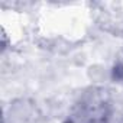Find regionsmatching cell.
I'll use <instances>...</instances> for the list:
<instances>
[{
  "label": "cell",
  "instance_id": "3957f363",
  "mask_svg": "<svg viewBox=\"0 0 123 123\" xmlns=\"http://www.w3.org/2000/svg\"><path fill=\"white\" fill-rule=\"evenodd\" d=\"M119 123H123V120H122V122H119Z\"/></svg>",
  "mask_w": 123,
  "mask_h": 123
},
{
  "label": "cell",
  "instance_id": "6da1fadb",
  "mask_svg": "<svg viewBox=\"0 0 123 123\" xmlns=\"http://www.w3.org/2000/svg\"><path fill=\"white\" fill-rule=\"evenodd\" d=\"M113 116V103L103 87L84 90L70 107L64 123H109Z\"/></svg>",
  "mask_w": 123,
  "mask_h": 123
},
{
  "label": "cell",
  "instance_id": "7a4b0ae2",
  "mask_svg": "<svg viewBox=\"0 0 123 123\" xmlns=\"http://www.w3.org/2000/svg\"><path fill=\"white\" fill-rule=\"evenodd\" d=\"M111 77H113L114 81L123 83V56L119 58L114 62V65L111 68Z\"/></svg>",
  "mask_w": 123,
  "mask_h": 123
}]
</instances>
